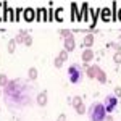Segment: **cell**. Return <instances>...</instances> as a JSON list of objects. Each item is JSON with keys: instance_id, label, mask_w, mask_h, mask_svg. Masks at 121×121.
I'll use <instances>...</instances> for the list:
<instances>
[{"instance_id": "8fae6325", "label": "cell", "mask_w": 121, "mask_h": 121, "mask_svg": "<svg viewBox=\"0 0 121 121\" xmlns=\"http://www.w3.org/2000/svg\"><path fill=\"white\" fill-rule=\"evenodd\" d=\"M86 76H87L89 79H95V76H97V68L89 65V68L86 69Z\"/></svg>"}, {"instance_id": "6da1fadb", "label": "cell", "mask_w": 121, "mask_h": 121, "mask_svg": "<svg viewBox=\"0 0 121 121\" xmlns=\"http://www.w3.org/2000/svg\"><path fill=\"white\" fill-rule=\"evenodd\" d=\"M5 100L10 108H24L26 105H29L32 97H31L29 87L23 81L13 79L5 87Z\"/></svg>"}, {"instance_id": "7c38bea8", "label": "cell", "mask_w": 121, "mask_h": 121, "mask_svg": "<svg viewBox=\"0 0 121 121\" xmlns=\"http://www.w3.org/2000/svg\"><path fill=\"white\" fill-rule=\"evenodd\" d=\"M82 97H81V95H74V97H73V99H71V107H73V108H78V107H79V105H82Z\"/></svg>"}, {"instance_id": "5bb4252c", "label": "cell", "mask_w": 121, "mask_h": 121, "mask_svg": "<svg viewBox=\"0 0 121 121\" xmlns=\"http://www.w3.org/2000/svg\"><path fill=\"white\" fill-rule=\"evenodd\" d=\"M8 76L5 74V73H2V74H0V87H2V89H5V87H7V86H8Z\"/></svg>"}, {"instance_id": "484cf974", "label": "cell", "mask_w": 121, "mask_h": 121, "mask_svg": "<svg viewBox=\"0 0 121 121\" xmlns=\"http://www.w3.org/2000/svg\"><path fill=\"white\" fill-rule=\"evenodd\" d=\"M71 11H73V19H76L78 18V16H76V15H78V5H76V3L71 5Z\"/></svg>"}, {"instance_id": "9a60e30c", "label": "cell", "mask_w": 121, "mask_h": 121, "mask_svg": "<svg viewBox=\"0 0 121 121\" xmlns=\"http://www.w3.org/2000/svg\"><path fill=\"white\" fill-rule=\"evenodd\" d=\"M7 48H8V53H15V50H16V40H15V39L8 40V45H7Z\"/></svg>"}, {"instance_id": "d6986e66", "label": "cell", "mask_w": 121, "mask_h": 121, "mask_svg": "<svg viewBox=\"0 0 121 121\" xmlns=\"http://www.w3.org/2000/svg\"><path fill=\"white\" fill-rule=\"evenodd\" d=\"M113 61L116 65H121V52H115L113 53Z\"/></svg>"}, {"instance_id": "ffe728a7", "label": "cell", "mask_w": 121, "mask_h": 121, "mask_svg": "<svg viewBox=\"0 0 121 121\" xmlns=\"http://www.w3.org/2000/svg\"><path fill=\"white\" fill-rule=\"evenodd\" d=\"M5 19H15V16H13V10L11 8L5 10Z\"/></svg>"}, {"instance_id": "7402d4cb", "label": "cell", "mask_w": 121, "mask_h": 121, "mask_svg": "<svg viewBox=\"0 0 121 121\" xmlns=\"http://www.w3.org/2000/svg\"><path fill=\"white\" fill-rule=\"evenodd\" d=\"M108 48H115L116 52H121V45L118 42H112V44H108Z\"/></svg>"}, {"instance_id": "52a82bcc", "label": "cell", "mask_w": 121, "mask_h": 121, "mask_svg": "<svg viewBox=\"0 0 121 121\" xmlns=\"http://www.w3.org/2000/svg\"><path fill=\"white\" fill-rule=\"evenodd\" d=\"M81 58H82V63H91L94 60V50L92 48H84L82 53H81Z\"/></svg>"}, {"instance_id": "4dcf8cb0", "label": "cell", "mask_w": 121, "mask_h": 121, "mask_svg": "<svg viewBox=\"0 0 121 121\" xmlns=\"http://www.w3.org/2000/svg\"><path fill=\"white\" fill-rule=\"evenodd\" d=\"M118 19H120V21H121V8L118 10Z\"/></svg>"}, {"instance_id": "4fadbf2b", "label": "cell", "mask_w": 121, "mask_h": 121, "mask_svg": "<svg viewBox=\"0 0 121 121\" xmlns=\"http://www.w3.org/2000/svg\"><path fill=\"white\" fill-rule=\"evenodd\" d=\"M37 69H36V68H34V66H31V68H29L28 69V78L29 79H31V81H36V79H37Z\"/></svg>"}, {"instance_id": "cb8c5ba5", "label": "cell", "mask_w": 121, "mask_h": 121, "mask_svg": "<svg viewBox=\"0 0 121 121\" xmlns=\"http://www.w3.org/2000/svg\"><path fill=\"white\" fill-rule=\"evenodd\" d=\"M76 110V113H78V115H84V113H86V107H84V103L82 105H79V107H78V108H74Z\"/></svg>"}, {"instance_id": "f1b7e54d", "label": "cell", "mask_w": 121, "mask_h": 121, "mask_svg": "<svg viewBox=\"0 0 121 121\" xmlns=\"http://www.w3.org/2000/svg\"><path fill=\"white\" fill-rule=\"evenodd\" d=\"M56 121H66V115H65V113H61V115L56 118Z\"/></svg>"}, {"instance_id": "603a6c76", "label": "cell", "mask_w": 121, "mask_h": 121, "mask_svg": "<svg viewBox=\"0 0 121 121\" xmlns=\"http://www.w3.org/2000/svg\"><path fill=\"white\" fill-rule=\"evenodd\" d=\"M5 10H7V5L0 2V19H2V18H5Z\"/></svg>"}, {"instance_id": "e0dca14e", "label": "cell", "mask_w": 121, "mask_h": 121, "mask_svg": "<svg viewBox=\"0 0 121 121\" xmlns=\"http://www.w3.org/2000/svg\"><path fill=\"white\" fill-rule=\"evenodd\" d=\"M100 11H102V18L105 19V21H110V18H112V16H110V15H112L110 8H102Z\"/></svg>"}, {"instance_id": "9c48e42d", "label": "cell", "mask_w": 121, "mask_h": 121, "mask_svg": "<svg viewBox=\"0 0 121 121\" xmlns=\"http://www.w3.org/2000/svg\"><path fill=\"white\" fill-rule=\"evenodd\" d=\"M94 40H95V37H94L92 32H89L86 37L82 39V47H86V48H91V47L94 45Z\"/></svg>"}, {"instance_id": "d4e9b609", "label": "cell", "mask_w": 121, "mask_h": 121, "mask_svg": "<svg viewBox=\"0 0 121 121\" xmlns=\"http://www.w3.org/2000/svg\"><path fill=\"white\" fill-rule=\"evenodd\" d=\"M63 63H65V61H63V60H60L58 56L53 60V65H55V68H61V65H63Z\"/></svg>"}, {"instance_id": "1f68e13d", "label": "cell", "mask_w": 121, "mask_h": 121, "mask_svg": "<svg viewBox=\"0 0 121 121\" xmlns=\"http://www.w3.org/2000/svg\"><path fill=\"white\" fill-rule=\"evenodd\" d=\"M2 94H3V91H2V87H0V95H2Z\"/></svg>"}, {"instance_id": "f546056e", "label": "cell", "mask_w": 121, "mask_h": 121, "mask_svg": "<svg viewBox=\"0 0 121 121\" xmlns=\"http://www.w3.org/2000/svg\"><path fill=\"white\" fill-rule=\"evenodd\" d=\"M105 121H113V118H112V116H110V115H108V116L105 118Z\"/></svg>"}, {"instance_id": "44dd1931", "label": "cell", "mask_w": 121, "mask_h": 121, "mask_svg": "<svg viewBox=\"0 0 121 121\" xmlns=\"http://www.w3.org/2000/svg\"><path fill=\"white\" fill-rule=\"evenodd\" d=\"M23 44H24V45H28V47H31V45H32V36L28 34V36L24 37V42H23Z\"/></svg>"}, {"instance_id": "4316f807", "label": "cell", "mask_w": 121, "mask_h": 121, "mask_svg": "<svg viewBox=\"0 0 121 121\" xmlns=\"http://www.w3.org/2000/svg\"><path fill=\"white\" fill-rule=\"evenodd\" d=\"M113 95H115V97H116V99H121V87L120 86H118V87H115V91H113Z\"/></svg>"}, {"instance_id": "3957f363", "label": "cell", "mask_w": 121, "mask_h": 121, "mask_svg": "<svg viewBox=\"0 0 121 121\" xmlns=\"http://www.w3.org/2000/svg\"><path fill=\"white\" fill-rule=\"evenodd\" d=\"M82 74H84L82 66H79L78 63H73L68 68V78H69V82L71 84H78L82 79Z\"/></svg>"}, {"instance_id": "8992f818", "label": "cell", "mask_w": 121, "mask_h": 121, "mask_svg": "<svg viewBox=\"0 0 121 121\" xmlns=\"http://www.w3.org/2000/svg\"><path fill=\"white\" fill-rule=\"evenodd\" d=\"M36 102H37L39 107H45L47 102H48V94L47 91H42V92L37 94V97H36Z\"/></svg>"}, {"instance_id": "7a4b0ae2", "label": "cell", "mask_w": 121, "mask_h": 121, "mask_svg": "<svg viewBox=\"0 0 121 121\" xmlns=\"http://www.w3.org/2000/svg\"><path fill=\"white\" fill-rule=\"evenodd\" d=\"M87 113H89L91 121H105V118H107V110H105V107H103L102 102L92 103V105L89 107Z\"/></svg>"}, {"instance_id": "30bf717a", "label": "cell", "mask_w": 121, "mask_h": 121, "mask_svg": "<svg viewBox=\"0 0 121 121\" xmlns=\"http://www.w3.org/2000/svg\"><path fill=\"white\" fill-rule=\"evenodd\" d=\"M28 34H29L28 31L21 29V31H19L18 34H16V37H15V40H16V44H23V42H24V37H26Z\"/></svg>"}, {"instance_id": "5b68a950", "label": "cell", "mask_w": 121, "mask_h": 121, "mask_svg": "<svg viewBox=\"0 0 121 121\" xmlns=\"http://www.w3.org/2000/svg\"><path fill=\"white\" fill-rule=\"evenodd\" d=\"M63 48H65L68 53L73 52V50L76 48V39H74V34H73V32L63 39Z\"/></svg>"}, {"instance_id": "ba28073f", "label": "cell", "mask_w": 121, "mask_h": 121, "mask_svg": "<svg viewBox=\"0 0 121 121\" xmlns=\"http://www.w3.org/2000/svg\"><path fill=\"white\" fill-rule=\"evenodd\" d=\"M95 68H97V76H95V79H97L100 84H105L107 82V73L103 71L100 66H95Z\"/></svg>"}, {"instance_id": "277c9868", "label": "cell", "mask_w": 121, "mask_h": 121, "mask_svg": "<svg viewBox=\"0 0 121 121\" xmlns=\"http://www.w3.org/2000/svg\"><path fill=\"white\" fill-rule=\"evenodd\" d=\"M116 105H118V99H116L115 95H107V97H105V100H103V107H105V110H107L108 115L116 110Z\"/></svg>"}, {"instance_id": "83f0119b", "label": "cell", "mask_w": 121, "mask_h": 121, "mask_svg": "<svg viewBox=\"0 0 121 121\" xmlns=\"http://www.w3.org/2000/svg\"><path fill=\"white\" fill-rule=\"evenodd\" d=\"M69 34H71V31H68V29H61V31H60V37H63V39H65L66 36H69Z\"/></svg>"}, {"instance_id": "ac0fdd59", "label": "cell", "mask_w": 121, "mask_h": 121, "mask_svg": "<svg viewBox=\"0 0 121 121\" xmlns=\"http://www.w3.org/2000/svg\"><path fill=\"white\" fill-rule=\"evenodd\" d=\"M68 55H69V53H68L65 48H63V50H60V53H58V58H60V60H63V61H66V60H68Z\"/></svg>"}, {"instance_id": "2e32d148", "label": "cell", "mask_w": 121, "mask_h": 121, "mask_svg": "<svg viewBox=\"0 0 121 121\" xmlns=\"http://www.w3.org/2000/svg\"><path fill=\"white\" fill-rule=\"evenodd\" d=\"M34 10H31V8H26L24 10V19H28V21H31V19H34Z\"/></svg>"}]
</instances>
